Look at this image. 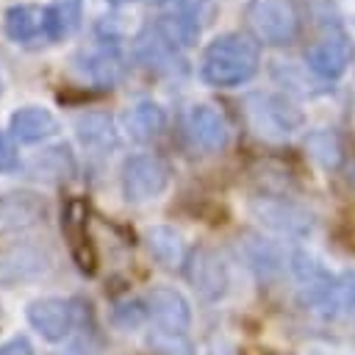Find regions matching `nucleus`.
Returning a JSON list of instances; mask_svg holds the SVG:
<instances>
[{
	"instance_id": "nucleus-1",
	"label": "nucleus",
	"mask_w": 355,
	"mask_h": 355,
	"mask_svg": "<svg viewBox=\"0 0 355 355\" xmlns=\"http://www.w3.org/2000/svg\"><path fill=\"white\" fill-rule=\"evenodd\" d=\"M261 64L258 44L244 33H222L211 39L200 58V78L208 86H241L247 83Z\"/></svg>"
},
{
	"instance_id": "nucleus-2",
	"label": "nucleus",
	"mask_w": 355,
	"mask_h": 355,
	"mask_svg": "<svg viewBox=\"0 0 355 355\" xmlns=\"http://www.w3.org/2000/svg\"><path fill=\"white\" fill-rule=\"evenodd\" d=\"M241 105H244V119L250 130L266 141H286L305 122L302 111L291 100L275 92H250Z\"/></svg>"
},
{
	"instance_id": "nucleus-3",
	"label": "nucleus",
	"mask_w": 355,
	"mask_h": 355,
	"mask_svg": "<svg viewBox=\"0 0 355 355\" xmlns=\"http://www.w3.org/2000/svg\"><path fill=\"white\" fill-rule=\"evenodd\" d=\"M247 25L263 44H288L297 36L300 19L291 0H250Z\"/></svg>"
},
{
	"instance_id": "nucleus-4",
	"label": "nucleus",
	"mask_w": 355,
	"mask_h": 355,
	"mask_svg": "<svg viewBox=\"0 0 355 355\" xmlns=\"http://www.w3.org/2000/svg\"><path fill=\"white\" fill-rule=\"evenodd\" d=\"M122 194L128 202H147L153 197H158L166 183H169V166L164 158L153 155V153H141V155H130L122 164Z\"/></svg>"
},
{
	"instance_id": "nucleus-5",
	"label": "nucleus",
	"mask_w": 355,
	"mask_h": 355,
	"mask_svg": "<svg viewBox=\"0 0 355 355\" xmlns=\"http://www.w3.org/2000/svg\"><path fill=\"white\" fill-rule=\"evenodd\" d=\"M250 214L258 219V225H263L266 230H272L277 236L302 239L313 230V216L302 205H297L286 197H269V194L252 197Z\"/></svg>"
},
{
	"instance_id": "nucleus-6",
	"label": "nucleus",
	"mask_w": 355,
	"mask_h": 355,
	"mask_svg": "<svg viewBox=\"0 0 355 355\" xmlns=\"http://www.w3.org/2000/svg\"><path fill=\"white\" fill-rule=\"evenodd\" d=\"M53 263L55 258L50 247L36 241H19L0 252V286L11 288V286L42 280L53 269Z\"/></svg>"
},
{
	"instance_id": "nucleus-7",
	"label": "nucleus",
	"mask_w": 355,
	"mask_h": 355,
	"mask_svg": "<svg viewBox=\"0 0 355 355\" xmlns=\"http://www.w3.org/2000/svg\"><path fill=\"white\" fill-rule=\"evenodd\" d=\"M133 58H136L139 67H144V69H150L153 75H161V78H180L186 72V61L180 55V47L172 44L155 28V22L144 25L133 36Z\"/></svg>"
},
{
	"instance_id": "nucleus-8",
	"label": "nucleus",
	"mask_w": 355,
	"mask_h": 355,
	"mask_svg": "<svg viewBox=\"0 0 355 355\" xmlns=\"http://www.w3.org/2000/svg\"><path fill=\"white\" fill-rule=\"evenodd\" d=\"M183 272H186V280L191 283V288L197 291V297L202 302H219L227 294L230 275H227V266H225V261L219 258L216 250L197 247L186 258Z\"/></svg>"
},
{
	"instance_id": "nucleus-9",
	"label": "nucleus",
	"mask_w": 355,
	"mask_h": 355,
	"mask_svg": "<svg viewBox=\"0 0 355 355\" xmlns=\"http://www.w3.org/2000/svg\"><path fill=\"white\" fill-rule=\"evenodd\" d=\"M25 316H28V324L44 338V341H64L69 338V333L75 330V308L69 300L64 297H39V300H31L28 308H25Z\"/></svg>"
},
{
	"instance_id": "nucleus-10",
	"label": "nucleus",
	"mask_w": 355,
	"mask_h": 355,
	"mask_svg": "<svg viewBox=\"0 0 355 355\" xmlns=\"http://www.w3.org/2000/svg\"><path fill=\"white\" fill-rule=\"evenodd\" d=\"M183 128H186L191 147L202 150V153H219L230 141V130H227L225 116L214 105H205V103H197L186 111Z\"/></svg>"
},
{
	"instance_id": "nucleus-11",
	"label": "nucleus",
	"mask_w": 355,
	"mask_h": 355,
	"mask_svg": "<svg viewBox=\"0 0 355 355\" xmlns=\"http://www.w3.org/2000/svg\"><path fill=\"white\" fill-rule=\"evenodd\" d=\"M47 202L36 191H8L0 197V233H22L42 225Z\"/></svg>"
},
{
	"instance_id": "nucleus-12",
	"label": "nucleus",
	"mask_w": 355,
	"mask_h": 355,
	"mask_svg": "<svg viewBox=\"0 0 355 355\" xmlns=\"http://www.w3.org/2000/svg\"><path fill=\"white\" fill-rule=\"evenodd\" d=\"M144 305L150 319L161 327V330H178L183 333L191 324V305L189 300L169 286H155L144 294Z\"/></svg>"
},
{
	"instance_id": "nucleus-13",
	"label": "nucleus",
	"mask_w": 355,
	"mask_h": 355,
	"mask_svg": "<svg viewBox=\"0 0 355 355\" xmlns=\"http://www.w3.org/2000/svg\"><path fill=\"white\" fill-rule=\"evenodd\" d=\"M324 322H344L355 316V272L333 275L330 286L308 305Z\"/></svg>"
},
{
	"instance_id": "nucleus-14",
	"label": "nucleus",
	"mask_w": 355,
	"mask_h": 355,
	"mask_svg": "<svg viewBox=\"0 0 355 355\" xmlns=\"http://www.w3.org/2000/svg\"><path fill=\"white\" fill-rule=\"evenodd\" d=\"M28 178H36L42 183H67L78 175V161L69 144L58 141L44 150H39L28 164H25Z\"/></svg>"
},
{
	"instance_id": "nucleus-15",
	"label": "nucleus",
	"mask_w": 355,
	"mask_h": 355,
	"mask_svg": "<svg viewBox=\"0 0 355 355\" xmlns=\"http://www.w3.org/2000/svg\"><path fill=\"white\" fill-rule=\"evenodd\" d=\"M86 202L78 200V197H69L64 211H61V230L69 241V250H72V258L78 261V269L80 272H94V255H92V244H89V233H86Z\"/></svg>"
},
{
	"instance_id": "nucleus-16",
	"label": "nucleus",
	"mask_w": 355,
	"mask_h": 355,
	"mask_svg": "<svg viewBox=\"0 0 355 355\" xmlns=\"http://www.w3.org/2000/svg\"><path fill=\"white\" fill-rule=\"evenodd\" d=\"M236 250H239L241 261L247 263V269H252L261 280L277 277V275L286 269V263H288V258L283 255V250H280L277 244H272V241H266V239H261V236H255V233L239 236Z\"/></svg>"
},
{
	"instance_id": "nucleus-17",
	"label": "nucleus",
	"mask_w": 355,
	"mask_h": 355,
	"mask_svg": "<svg viewBox=\"0 0 355 355\" xmlns=\"http://www.w3.org/2000/svg\"><path fill=\"white\" fill-rule=\"evenodd\" d=\"M352 61V44L344 36H327L316 44H311L305 50V64L313 75L333 80L338 75H344V69Z\"/></svg>"
},
{
	"instance_id": "nucleus-18",
	"label": "nucleus",
	"mask_w": 355,
	"mask_h": 355,
	"mask_svg": "<svg viewBox=\"0 0 355 355\" xmlns=\"http://www.w3.org/2000/svg\"><path fill=\"white\" fill-rule=\"evenodd\" d=\"M8 130H11L14 141H19V144H39V141L55 136L61 130V125L53 111L42 108V105H25L11 114Z\"/></svg>"
},
{
	"instance_id": "nucleus-19",
	"label": "nucleus",
	"mask_w": 355,
	"mask_h": 355,
	"mask_svg": "<svg viewBox=\"0 0 355 355\" xmlns=\"http://www.w3.org/2000/svg\"><path fill=\"white\" fill-rule=\"evenodd\" d=\"M3 28H6V36L11 42L31 44L36 39H47V14H44L42 6L19 3V6H11L6 11Z\"/></svg>"
},
{
	"instance_id": "nucleus-20",
	"label": "nucleus",
	"mask_w": 355,
	"mask_h": 355,
	"mask_svg": "<svg viewBox=\"0 0 355 355\" xmlns=\"http://www.w3.org/2000/svg\"><path fill=\"white\" fill-rule=\"evenodd\" d=\"M75 133L86 150L94 153H111L119 144V133L114 128V119L105 111H86L75 119Z\"/></svg>"
},
{
	"instance_id": "nucleus-21",
	"label": "nucleus",
	"mask_w": 355,
	"mask_h": 355,
	"mask_svg": "<svg viewBox=\"0 0 355 355\" xmlns=\"http://www.w3.org/2000/svg\"><path fill=\"white\" fill-rule=\"evenodd\" d=\"M125 130L130 133L133 141L147 144L166 130V111L155 100H139L125 114Z\"/></svg>"
},
{
	"instance_id": "nucleus-22",
	"label": "nucleus",
	"mask_w": 355,
	"mask_h": 355,
	"mask_svg": "<svg viewBox=\"0 0 355 355\" xmlns=\"http://www.w3.org/2000/svg\"><path fill=\"white\" fill-rule=\"evenodd\" d=\"M144 244L150 250V255L164 266V269H178L186 263V247L183 239L175 227L169 225H153L144 233Z\"/></svg>"
},
{
	"instance_id": "nucleus-23",
	"label": "nucleus",
	"mask_w": 355,
	"mask_h": 355,
	"mask_svg": "<svg viewBox=\"0 0 355 355\" xmlns=\"http://www.w3.org/2000/svg\"><path fill=\"white\" fill-rule=\"evenodd\" d=\"M83 72L97 89H111L122 78V55L116 44H105L103 50L83 55Z\"/></svg>"
},
{
	"instance_id": "nucleus-24",
	"label": "nucleus",
	"mask_w": 355,
	"mask_h": 355,
	"mask_svg": "<svg viewBox=\"0 0 355 355\" xmlns=\"http://www.w3.org/2000/svg\"><path fill=\"white\" fill-rule=\"evenodd\" d=\"M47 14V42H61L75 33L83 19V0H53L44 6Z\"/></svg>"
},
{
	"instance_id": "nucleus-25",
	"label": "nucleus",
	"mask_w": 355,
	"mask_h": 355,
	"mask_svg": "<svg viewBox=\"0 0 355 355\" xmlns=\"http://www.w3.org/2000/svg\"><path fill=\"white\" fill-rule=\"evenodd\" d=\"M155 28L178 47H191L200 39V19L189 14H178V11H164L155 19Z\"/></svg>"
},
{
	"instance_id": "nucleus-26",
	"label": "nucleus",
	"mask_w": 355,
	"mask_h": 355,
	"mask_svg": "<svg viewBox=\"0 0 355 355\" xmlns=\"http://www.w3.org/2000/svg\"><path fill=\"white\" fill-rule=\"evenodd\" d=\"M305 150L324 169H338L344 164V147H341L338 136L330 130H311L305 136Z\"/></svg>"
},
{
	"instance_id": "nucleus-27",
	"label": "nucleus",
	"mask_w": 355,
	"mask_h": 355,
	"mask_svg": "<svg viewBox=\"0 0 355 355\" xmlns=\"http://www.w3.org/2000/svg\"><path fill=\"white\" fill-rule=\"evenodd\" d=\"M147 347L155 352V355H197L194 352V344L189 341L186 333H178V330H153L147 333Z\"/></svg>"
},
{
	"instance_id": "nucleus-28",
	"label": "nucleus",
	"mask_w": 355,
	"mask_h": 355,
	"mask_svg": "<svg viewBox=\"0 0 355 355\" xmlns=\"http://www.w3.org/2000/svg\"><path fill=\"white\" fill-rule=\"evenodd\" d=\"M147 305L144 300H125L114 308V322L122 327V330H136L144 319H147Z\"/></svg>"
},
{
	"instance_id": "nucleus-29",
	"label": "nucleus",
	"mask_w": 355,
	"mask_h": 355,
	"mask_svg": "<svg viewBox=\"0 0 355 355\" xmlns=\"http://www.w3.org/2000/svg\"><path fill=\"white\" fill-rule=\"evenodd\" d=\"M17 169H19V153H17L14 136L0 128V172L3 175H11Z\"/></svg>"
},
{
	"instance_id": "nucleus-30",
	"label": "nucleus",
	"mask_w": 355,
	"mask_h": 355,
	"mask_svg": "<svg viewBox=\"0 0 355 355\" xmlns=\"http://www.w3.org/2000/svg\"><path fill=\"white\" fill-rule=\"evenodd\" d=\"M0 355H36V349L28 341V336H14L0 344Z\"/></svg>"
},
{
	"instance_id": "nucleus-31",
	"label": "nucleus",
	"mask_w": 355,
	"mask_h": 355,
	"mask_svg": "<svg viewBox=\"0 0 355 355\" xmlns=\"http://www.w3.org/2000/svg\"><path fill=\"white\" fill-rule=\"evenodd\" d=\"M55 355H80V349H78V347H67V349H61V352H55Z\"/></svg>"
},
{
	"instance_id": "nucleus-32",
	"label": "nucleus",
	"mask_w": 355,
	"mask_h": 355,
	"mask_svg": "<svg viewBox=\"0 0 355 355\" xmlns=\"http://www.w3.org/2000/svg\"><path fill=\"white\" fill-rule=\"evenodd\" d=\"M347 178H349V183H352V189H355V164L349 166V175H347Z\"/></svg>"
},
{
	"instance_id": "nucleus-33",
	"label": "nucleus",
	"mask_w": 355,
	"mask_h": 355,
	"mask_svg": "<svg viewBox=\"0 0 355 355\" xmlns=\"http://www.w3.org/2000/svg\"><path fill=\"white\" fill-rule=\"evenodd\" d=\"M111 6H125V3H133V0H108Z\"/></svg>"
},
{
	"instance_id": "nucleus-34",
	"label": "nucleus",
	"mask_w": 355,
	"mask_h": 355,
	"mask_svg": "<svg viewBox=\"0 0 355 355\" xmlns=\"http://www.w3.org/2000/svg\"><path fill=\"white\" fill-rule=\"evenodd\" d=\"M0 94H3V78H0Z\"/></svg>"
}]
</instances>
